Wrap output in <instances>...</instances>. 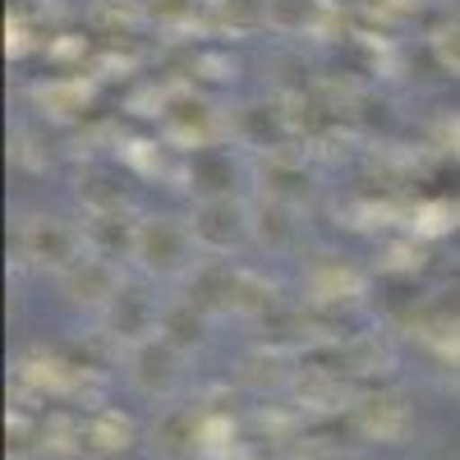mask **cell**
Wrapping results in <instances>:
<instances>
[{"label":"cell","mask_w":460,"mask_h":460,"mask_svg":"<svg viewBox=\"0 0 460 460\" xmlns=\"http://www.w3.org/2000/svg\"><path fill=\"white\" fill-rule=\"evenodd\" d=\"M152 447H157L162 460H199V456H208V414L171 410L157 424V433H152Z\"/></svg>","instance_id":"obj_4"},{"label":"cell","mask_w":460,"mask_h":460,"mask_svg":"<svg viewBox=\"0 0 460 460\" xmlns=\"http://www.w3.org/2000/svg\"><path fill=\"white\" fill-rule=\"evenodd\" d=\"M189 230H194V240L199 249H212V253H226V249H235L249 240V212L240 199H230V194H208L194 217H189Z\"/></svg>","instance_id":"obj_3"},{"label":"cell","mask_w":460,"mask_h":460,"mask_svg":"<svg viewBox=\"0 0 460 460\" xmlns=\"http://www.w3.org/2000/svg\"><path fill=\"white\" fill-rule=\"evenodd\" d=\"M184 377V350L162 332L129 345V382L143 396H171Z\"/></svg>","instance_id":"obj_2"},{"label":"cell","mask_w":460,"mask_h":460,"mask_svg":"<svg viewBox=\"0 0 460 460\" xmlns=\"http://www.w3.org/2000/svg\"><path fill=\"white\" fill-rule=\"evenodd\" d=\"M65 286L79 304H93V309H111L115 295H120V272H115L111 258H79L74 267H65Z\"/></svg>","instance_id":"obj_5"},{"label":"cell","mask_w":460,"mask_h":460,"mask_svg":"<svg viewBox=\"0 0 460 460\" xmlns=\"http://www.w3.org/2000/svg\"><path fill=\"white\" fill-rule=\"evenodd\" d=\"M194 230L189 221H175V217H147L138 221V235H134V258L143 272L152 277H184L194 267Z\"/></svg>","instance_id":"obj_1"},{"label":"cell","mask_w":460,"mask_h":460,"mask_svg":"<svg viewBox=\"0 0 460 460\" xmlns=\"http://www.w3.org/2000/svg\"><path fill=\"white\" fill-rule=\"evenodd\" d=\"M355 424H359L368 438H377V442H401L405 429H410V405H405V396H396V392L364 396V401L355 405Z\"/></svg>","instance_id":"obj_6"},{"label":"cell","mask_w":460,"mask_h":460,"mask_svg":"<svg viewBox=\"0 0 460 460\" xmlns=\"http://www.w3.org/2000/svg\"><path fill=\"white\" fill-rule=\"evenodd\" d=\"M438 56H442V65H451L460 74V28H442L438 32Z\"/></svg>","instance_id":"obj_9"},{"label":"cell","mask_w":460,"mask_h":460,"mask_svg":"<svg viewBox=\"0 0 460 460\" xmlns=\"http://www.w3.org/2000/svg\"><path fill=\"white\" fill-rule=\"evenodd\" d=\"M134 447V419L120 414V410H93L88 419H79V451L88 456H115Z\"/></svg>","instance_id":"obj_7"},{"label":"cell","mask_w":460,"mask_h":460,"mask_svg":"<svg viewBox=\"0 0 460 460\" xmlns=\"http://www.w3.org/2000/svg\"><path fill=\"white\" fill-rule=\"evenodd\" d=\"M106 314H111V336H120V341H129V345L157 336V327H162V318L152 314V304H147L143 295H134V290L115 295V304H111Z\"/></svg>","instance_id":"obj_8"}]
</instances>
